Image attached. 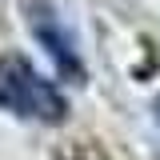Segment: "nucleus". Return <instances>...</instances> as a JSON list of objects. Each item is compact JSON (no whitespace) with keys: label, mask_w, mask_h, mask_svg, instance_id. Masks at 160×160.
I'll return each instance as SVG.
<instances>
[{"label":"nucleus","mask_w":160,"mask_h":160,"mask_svg":"<svg viewBox=\"0 0 160 160\" xmlns=\"http://www.w3.org/2000/svg\"><path fill=\"white\" fill-rule=\"evenodd\" d=\"M0 108L16 112V116H28V120H48V124L64 120V112H68L64 96L56 92V84L44 80L16 52L0 56Z\"/></svg>","instance_id":"obj_1"},{"label":"nucleus","mask_w":160,"mask_h":160,"mask_svg":"<svg viewBox=\"0 0 160 160\" xmlns=\"http://www.w3.org/2000/svg\"><path fill=\"white\" fill-rule=\"evenodd\" d=\"M28 12H32V32L40 36V44L48 48V56L56 60V68L64 72L68 80H84V64L76 56V40L68 36V28H64V20L44 4V0H28Z\"/></svg>","instance_id":"obj_2"}]
</instances>
